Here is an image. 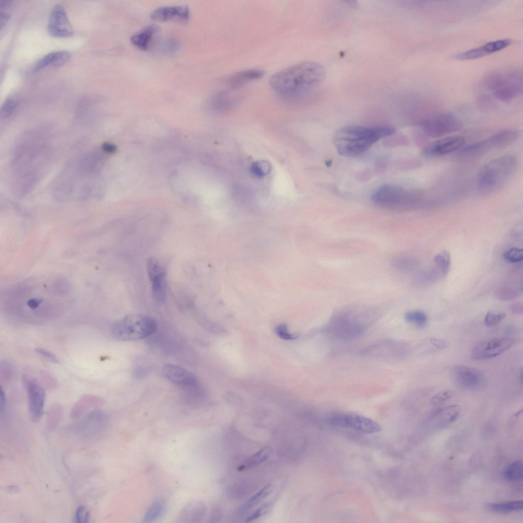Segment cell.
Here are the masks:
<instances>
[{"mask_svg": "<svg viewBox=\"0 0 523 523\" xmlns=\"http://www.w3.org/2000/svg\"><path fill=\"white\" fill-rule=\"evenodd\" d=\"M325 70L319 63L301 62L274 74L269 79L272 88L288 98H299L310 93L324 79Z\"/></svg>", "mask_w": 523, "mask_h": 523, "instance_id": "obj_1", "label": "cell"}, {"mask_svg": "<svg viewBox=\"0 0 523 523\" xmlns=\"http://www.w3.org/2000/svg\"><path fill=\"white\" fill-rule=\"evenodd\" d=\"M395 129L390 126H350L338 130L333 137L337 152L346 157L358 156L378 140L391 136Z\"/></svg>", "mask_w": 523, "mask_h": 523, "instance_id": "obj_2", "label": "cell"}, {"mask_svg": "<svg viewBox=\"0 0 523 523\" xmlns=\"http://www.w3.org/2000/svg\"><path fill=\"white\" fill-rule=\"evenodd\" d=\"M375 316V311L370 308H346L331 317L326 329L334 338L345 341L353 340L366 331Z\"/></svg>", "mask_w": 523, "mask_h": 523, "instance_id": "obj_3", "label": "cell"}, {"mask_svg": "<svg viewBox=\"0 0 523 523\" xmlns=\"http://www.w3.org/2000/svg\"><path fill=\"white\" fill-rule=\"evenodd\" d=\"M517 166L516 158L506 155L495 158L480 169L477 178L481 194H493L501 189L513 176Z\"/></svg>", "mask_w": 523, "mask_h": 523, "instance_id": "obj_4", "label": "cell"}, {"mask_svg": "<svg viewBox=\"0 0 523 523\" xmlns=\"http://www.w3.org/2000/svg\"><path fill=\"white\" fill-rule=\"evenodd\" d=\"M422 194L416 190L408 189L393 184H384L375 189L371 201L381 208L403 211L414 208L419 204Z\"/></svg>", "mask_w": 523, "mask_h": 523, "instance_id": "obj_5", "label": "cell"}, {"mask_svg": "<svg viewBox=\"0 0 523 523\" xmlns=\"http://www.w3.org/2000/svg\"><path fill=\"white\" fill-rule=\"evenodd\" d=\"M157 327L152 317L140 314H129L115 322L111 328L112 336L122 341L142 339L154 334Z\"/></svg>", "mask_w": 523, "mask_h": 523, "instance_id": "obj_6", "label": "cell"}, {"mask_svg": "<svg viewBox=\"0 0 523 523\" xmlns=\"http://www.w3.org/2000/svg\"><path fill=\"white\" fill-rule=\"evenodd\" d=\"M518 138V132L516 130L502 131L480 141L464 147L459 151L458 156L462 160L473 159L491 150L511 145Z\"/></svg>", "mask_w": 523, "mask_h": 523, "instance_id": "obj_7", "label": "cell"}, {"mask_svg": "<svg viewBox=\"0 0 523 523\" xmlns=\"http://www.w3.org/2000/svg\"><path fill=\"white\" fill-rule=\"evenodd\" d=\"M424 133L431 137H438L461 130V121L454 114L442 112L433 114L421 124Z\"/></svg>", "mask_w": 523, "mask_h": 523, "instance_id": "obj_8", "label": "cell"}, {"mask_svg": "<svg viewBox=\"0 0 523 523\" xmlns=\"http://www.w3.org/2000/svg\"><path fill=\"white\" fill-rule=\"evenodd\" d=\"M327 422L332 425L350 428L368 434L377 433L382 430L380 425L374 420L354 413H334L327 417Z\"/></svg>", "mask_w": 523, "mask_h": 523, "instance_id": "obj_9", "label": "cell"}, {"mask_svg": "<svg viewBox=\"0 0 523 523\" xmlns=\"http://www.w3.org/2000/svg\"><path fill=\"white\" fill-rule=\"evenodd\" d=\"M511 338H493L477 343L472 348L471 358L474 361H484L501 354L514 343Z\"/></svg>", "mask_w": 523, "mask_h": 523, "instance_id": "obj_10", "label": "cell"}, {"mask_svg": "<svg viewBox=\"0 0 523 523\" xmlns=\"http://www.w3.org/2000/svg\"><path fill=\"white\" fill-rule=\"evenodd\" d=\"M450 375L454 384L464 390H477L481 388L485 382V376L481 371L466 366L454 367Z\"/></svg>", "mask_w": 523, "mask_h": 523, "instance_id": "obj_11", "label": "cell"}, {"mask_svg": "<svg viewBox=\"0 0 523 523\" xmlns=\"http://www.w3.org/2000/svg\"><path fill=\"white\" fill-rule=\"evenodd\" d=\"M147 271L154 299L158 302H163L167 295L164 269L157 259L150 258L147 264Z\"/></svg>", "mask_w": 523, "mask_h": 523, "instance_id": "obj_12", "label": "cell"}, {"mask_svg": "<svg viewBox=\"0 0 523 523\" xmlns=\"http://www.w3.org/2000/svg\"><path fill=\"white\" fill-rule=\"evenodd\" d=\"M29 412L32 421L38 422L43 413L45 393L37 381L31 379L26 383Z\"/></svg>", "mask_w": 523, "mask_h": 523, "instance_id": "obj_13", "label": "cell"}, {"mask_svg": "<svg viewBox=\"0 0 523 523\" xmlns=\"http://www.w3.org/2000/svg\"><path fill=\"white\" fill-rule=\"evenodd\" d=\"M464 141V138L459 135L443 137L429 144L421 154L427 158L443 156L461 149Z\"/></svg>", "mask_w": 523, "mask_h": 523, "instance_id": "obj_14", "label": "cell"}, {"mask_svg": "<svg viewBox=\"0 0 523 523\" xmlns=\"http://www.w3.org/2000/svg\"><path fill=\"white\" fill-rule=\"evenodd\" d=\"M49 33L56 37H66L72 35L73 29L66 12L60 5L52 8L48 23Z\"/></svg>", "mask_w": 523, "mask_h": 523, "instance_id": "obj_15", "label": "cell"}, {"mask_svg": "<svg viewBox=\"0 0 523 523\" xmlns=\"http://www.w3.org/2000/svg\"><path fill=\"white\" fill-rule=\"evenodd\" d=\"M511 42V40L508 38L489 41L479 47L453 54L451 58L458 60L481 58L505 49Z\"/></svg>", "mask_w": 523, "mask_h": 523, "instance_id": "obj_16", "label": "cell"}, {"mask_svg": "<svg viewBox=\"0 0 523 523\" xmlns=\"http://www.w3.org/2000/svg\"><path fill=\"white\" fill-rule=\"evenodd\" d=\"M189 8L186 6H162L154 10L151 18L158 21L185 23L189 18Z\"/></svg>", "mask_w": 523, "mask_h": 523, "instance_id": "obj_17", "label": "cell"}, {"mask_svg": "<svg viewBox=\"0 0 523 523\" xmlns=\"http://www.w3.org/2000/svg\"><path fill=\"white\" fill-rule=\"evenodd\" d=\"M162 372L169 380L178 385L194 387L197 385L196 376L186 369L171 364H165Z\"/></svg>", "mask_w": 523, "mask_h": 523, "instance_id": "obj_18", "label": "cell"}, {"mask_svg": "<svg viewBox=\"0 0 523 523\" xmlns=\"http://www.w3.org/2000/svg\"><path fill=\"white\" fill-rule=\"evenodd\" d=\"M518 82H522L521 76L514 70L493 72L487 75L483 80L484 86L493 91Z\"/></svg>", "mask_w": 523, "mask_h": 523, "instance_id": "obj_19", "label": "cell"}, {"mask_svg": "<svg viewBox=\"0 0 523 523\" xmlns=\"http://www.w3.org/2000/svg\"><path fill=\"white\" fill-rule=\"evenodd\" d=\"M461 412V407L457 405L440 408L429 417L427 425L433 429L442 428L454 422L458 418Z\"/></svg>", "mask_w": 523, "mask_h": 523, "instance_id": "obj_20", "label": "cell"}, {"mask_svg": "<svg viewBox=\"0 0 523 523\" xmlns=\"http://www.w3.org/2000/svg\"><path fill=\"white\" fill-rule=\"evenodd\" d=\"M159 32L158 27L155 25L145 27L133 35L130 41L137 49L146 51L151 46Z\"/></svg>", "mask_w": 523, "mask_h": 523, "instance_id": "obj_21", "label": "cell"}, {"mask_svg": "<svg viewBox=\"0 0 523 523\" xmlns=\"http://www.w3.org/2000/svg\"><path fill=\"white\" fill-rule=\"evenodd\" d=\"M265 74L263 70L252 68L243 70L227 78V85L232 89L238 88L245 84L262 78Z\"/></svg>", "mask_w": 523, "mask_h": 523, "instance_id": "obj_22", "label": "cell"}, {"mask_svg": "<svg viewBox=\"0 0 523 523\" xmlns=\"http://www.w3.org/2000/svg\"><path fill=\"white\" fill-rule=\"evenodd\" d=\"M206 508L201 502L194 501L185 505L178 518L180 522H200L204 516Z\"/></svg>", "mask_w": 523, "mask_h": 523, "instance_id": "obj_23", "label": "cell"}, {"mask_svg": "<svg viewBox=\"0 0 523 523\" xmlns=\"http://www.w3.org/2000/svg\"><path fill=\"white\" fill-rule=\"evenodd\" d=\"M69 57V54L64 51L49 53L36 62L32 69V72H37L48 66H62L68 61Z\"/></svg>", "mask_w": 523, "mask_h": 523, "instance_id": "obj_24", "label": "cell"}, {"mask_svg": "<svg viewBox=\"0 0 523 523\" xmlns=\"http://www.w3.org/2000/svg\"><path fill=\"white\" fill-rule=\"evenodd\" d=\"M522 82H518L498 88L493 91L495 98L503 102H509L521 94Z\"/></svg>", "mask_w": 523, "mask_h": 523, "instance_id": "obj_25", "label": "cell"}, {"mask_svg": "<svg viewBox=\"0 0 523 523\" xmlns=\"http://www.w3.org/2000/svg\"><path fill=\"white\" fill-rule=\"evenodd\" d=\"M487 509L493 512L506 514L520 511L523 508L522 501H512L506 502L491 503L487 506Z\"/></svg>", "mask_w": 523, "mask_h": 523, "instance_id": "obj_26", "label": "cell"}, {"mask_svg": "<svg viewBox=\"0 0 523 523\" xmlns=\"http://www.w3.org/2000/svg\"><path fill=\"white\" fill-rule=\"evenodd\" d=\"M237 99L235 94H233L228 90H223L213 96L211 103L216 109H224L234 104Z\"/></svg>", "mask_w": 523, "mask_h": 523, "instance_id": "obj_27", "label": "cell"}, {"mask_svg": "<svg viewBox=\"0 0 523 523\" xmlns=\"http://www.w3.org/2000/svg\"><path fill=\"white\" fill-rule=\"evenodd\" d=\"M271 453L270 447H264L247 459L239 468V470L247 469L256 466L266 460Z\"/></svg>", "mask_w": 523, "mask_h": 523, "instance_id": "obj_28", "label": "cell"}, {"mask_svg": "<svg viewBox=\"0 0 523 523\" xmlns=\"http://www.w3.org/2000/svg\"><path fill=\"white\" fill-rule=\"evenodd\" d=\"M504 477L511 482L521 481L523 478L522 461L518 460L510 464L505 470Z\"/></svg>", "mask_w": 523, "mask_h": 523, "instance_id": "obj_29", "label": "cell"}, {"mask_svg": "<svg viewBox=\"0 0 523 523\" xmlns=\"http://www.w3.org/2000/svg\"><path fill=\"white\" fill-rule=\"evenodd\" d=\"M415 264L414 259L412 257L406 255L396 256L391 262L393 269L399 272L408 271L414 267Z\"/></svg>", "mask_w": 523, "mask_h": 523, "instance_id": "obj_30", "label": "cell"}, {"mask_svg": "<svg viewBox=\"0 0 523 523\" xmlns=\"http://www.w3.org/2000/svg\"><path fill=\"white\" fill-rule=\"evenodd\" d=\"M165 504L163 501L154 502L147 511L143 519L145 522H151L159 518L164 513Z\"/></svg>", "mask_w": 523, "mask_h": 523, "instance_id": "obj_31", "label": "cell"}, {"mask_svg": "<svg viewBox=\"0 0 523 523\" xmlns=\"http://www.w3.org/2000/svg\"><path fill=\"white\" fill-rule=\"evenodd\" d=\"M271 491L272 486L271 485L265 486L242 506L241 508V512H246L251 509L268 496Z\"/></svg>", "mask_w": 523, "mask_h": 523, "instance_id": "obj_32", "label": "cell"}, {"mask_svg": "<svg viewBox=\"0 0 523 523\" xmlns=\"http://www.w3.org/2000/svg\"><path fill=\"white\" fill-rule=\"evenodd\" d=\"M404 317L407 322L418 328L424 327L427 322V315L420 310L408 311L405 313Z\"/></svg>", "mask_w": 523, "mask_h": 523, "instance_id": "obj_33", "label": "cell"}, {"mask_svg": "<svg viewBox=\"0 0 523 523\" xmlns=\"http://www.w3.org/2000/svg\"><path fill=\"white\" fill-rule=\"evenodd\" d=\"M434 263L442 275L445 276L448 273L450 264V255L446 250L438 253L434 257Z\"/></svg>", "mask_w": 523, "mask_h": 523, "instance_id": "obj_34", "label": "cell"}, {"mask_svg": "<svg viewBox=\"0 0 523 523\" xmlns=\"http://www.w3.org/2000/svg\"><path fill=\"white\" fill-rule=\"evenodd\" d=\"M250 170L255 177L261 178L270 173L271 165L266 160L256 161L252 163Z\"/></svg>", "mask_w": 523, "mask_h": 523, "instance_id": "obj_35", "label": "cell"}, {"mask_svg": "<svg viewBox=\"0 0 523 523\" xmlns=\"http://www.w3.org/2000/svg\"><path fill=\"white\" fill-rule=\"evenodd\" d=\"M12 8V1L9 0L0 1V27L3 29L7 23L10 16Z\"/></svg>", "mask_w": 523, "mask_h": 523, "instance_id": "obj_36", "label": "cell"}, {"mask_svg": "<svg viewBox=\"0 0 523 523\" xmlns=\"http://www.w3.org/2000/svg\"><path fill=\"white\" fill-rule=\"evenodd\" d=\"M17 104V100L15 97L11 96L8 97L1 107L0 111L1 117L6 118L10 116L15 109Z\"/></svg>", "mask_w": 523, "mask_h": 523, "instance_id": "obj_37", "label": "cell"}, {"mask_svg": "<svg viewBox=\"0 0 523 523\" xmlns=\"http://www.w3.org/2000/svg\"><path fill=\"white\" fill-rule=\"evenodd\" d=\"M503 256L510 263H518L522 260L523 250L521 248L513 247L506 250L504 253Z\"/></svg>", "mask_w": 523, "mask_h": 523, "instance_id": "obj_38", "label": "cell"}, {"mask_svg": "<svg viewBox=\"0 0 523 523\" xmlns=\"http://www.w3.org/2000/svg\"><path fill=\"white\" fill-rule=\"evenodd\" d=\"M506 314L503 312H488L484 318V324L486 326L491 327L498 324L506 317Z\"/></svg>", "mask_w": 523, "mask_h": 523, "instance_id": "obj_39", "label": "cell"}, {"mask_svg": "<svg viewBox=\"0 0 523 523\" xmlns=\"http://www.w3.org/2000/svg\"><path fill=\"white\" fill-rule=\"evenodd\" d=\"M454 395V392L451 390H444L434 395L431 400V403L433 405L440 404L451 398Z\"/></svg>", "mask_w": 523, "mask_h": 523, "instance_id": "obj_40", "label": "cell"}, {"mask_svg": "<svg viewBox=\"0 0 523 523\" xmlns=\"http://www.w3.org/2000/svg\"><path fill=\"white\" fill-rule=\"evenodd\" d=\"M180 43L179 41L174 38H168L162 43V49L166 53H174L178 51L179 49Z\"/></svg>", "mask_w": 523, "mask_h": 523, "instance_id": "obj_41", "label": "cell"}, {"mask_svg": "<svg viewBox=\"0 0 523 523\" xmlns=\"http://www.w3.org/2000/svg\"><path fill=\"white\" fill-rule=\"evenodd\" d=\"M276 334L281 338L284 340H292L296 338V335L289 332L287 326L284 324L277 325L275 328Z\"/></svg>", "mask_w": 523, "mask_h": 523, "instance_id": "obj_42", "label": "cell"}, {"mask_svg": "<svg viewBox=\"0 0 523 523\" xmlns=\"http://www.w3.org/2000/svg\"><path fill=\"white\" fill-rule=\"evenodd\" d=\"M89 513L87 508L83 506L79 507L76 511L75 519L78 522H88Z\"/></svg>", "mask_w": 523, "mask_h": 523, "instance_id": "obj_43", "label": "cell"}, {"mask_svg": "<svg viewBox=\"0 0 523 523\" xmlns=\"http://www.w3.org/2000/svg\"><path fill=\"white\" fill-rule=\"evenodd\" d=\"M270 507V503H267L262 505L256 511H255L253 513H252L250 516H249L246 518V521L250 522L258 518L261 516H262L266 513V512L268 510Z\"/></svg>", "mask_w": 523, "mask_h": 523, "instance_id": "obj_44", "label": "cell"}, {"mask_svg": "<svg viewBox=\"0 0 523 523\" xmlns=\"http://www.w3.org/2000/svg\"><path fill=\"white\" fill-rule=\"evenodd\" d=\"M35 351L38 355L50 362L56 364L59 363L57 357L50 351L41 348H37L35 349Z\"/></svg>", "mask_w": 523, "mask_h": 523, "instance_id": "obj_45", "label": "cell"}, {"mask_svg": "<svg viewBox=\"0 0 523 523\" xmlns=\"http://www.w3.org/2000/svg\"><path fill=\"white\" fill-rule=\"evenodd\" d=\"M478 104L483 109H488L493 106V102L488 96H481L478 100Z\"/></svg>", "mask_w": 523, "mask_h": 523, "instance_id": "obj_46", "label": "cell"}, {"mask_svg": "<svg viewBox=\"0 0 523 523\" xmlns=\"http://www.w3.org/2000/svg\"><path fill=\"white\" fill-rule=\"evenodd\" d=\"M430 341L432 345L440 349H444L447 346L446 342L440 339L431 338Z\"/></svg>", "mask_w": 523, "mask_h": 523, "instance_id": "obj_47", "label": "cell"}, {"mask_svg": "<svg viewBox=\"0 0 523 523\" xmlns=\"http://www.w3.org/2000/svg\"><path fill=\"white\" fill-rule=\"evenodd\" d=\"M6 403V398L5 392L4 391L2 387H1L0 389V408L1 411H2L3 409L5 408Z\"/></svg>", "mask_w": 523, "mask_h": 523, "instance_id": "obj_48", "label": "cell"}, {"mask_svg": "<svg viewBox=\"0 0 523 523\" xmlns=\"http://www.w3.org/2000/svg\"><path fill=\"white\" fill-rule=\"evenodd\" d=\"M102 148L104 151L109 153L113 152L115 150V147L114 145L107 142H105L103 144Z\"/></svg>", "mask_w": 523, "mask_h": 523, "instance_id": "obj_49", "label": "cell"}, {"mask_svg": "<svg viewBox=\"0 0 523 523\" xmlns=\"http://www.w3.org/2000/svg\"><path fill=\"white\" fill-rule=\"evenodd\" d=\"M512 311L515 313L520 314L522 312V305L519 304H514L511 307Z\"/></svg>", "mask_w": 523, "mask_h": 523, "instance_id": "obj_50", "label": "cell"}, {"mask_svg": "<svg viewBox=\"0 0 523 523\" xmlns=\"http://www.w3.org/2000/svg\"><path fill=\"white\" fill-rule=\"evenodd\" d=\"M522 369H521L520 372L519 373L520 376L519 375V381L521 383H522Z\"/></svg>", "mask_w": 523, "mask_h": 523, "instance_id": "obj_51", "label": "cell"}]
</instances>
